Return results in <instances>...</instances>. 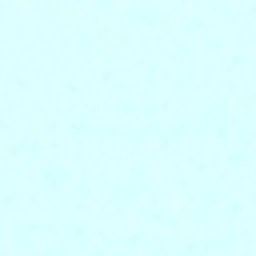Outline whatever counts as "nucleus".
Listing matches in <instances>:
<instances>
[]
</instances>
